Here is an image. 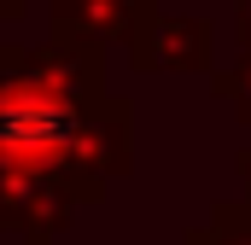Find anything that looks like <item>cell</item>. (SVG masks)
Masks as SVG:
<instances>
[{"instance_id":"6da1fadb","label":"cell","mask_w":251,"mask_h":245,"mask_svg":"<svg viewBox=\"0 0 251 245\" xmlns=\"http://www.w3.org/2000/svg\"><path fill=\"white\" fill-rule=\"evenodd\" d=\"M123 175H134V99L111 94L105 47L0 41V228L18 245H59Z\"/></svg>"},{"instance_id":"7a4b0ae2","label":"cell","mask_w":251,"mask_h":245,"mask_svg":"<svg viewBox=\"0 0 251 245\" xmlns=\"http://www.w3.org/2000/svg\"><path fill=\"white\" fill-rule=\"evenodd\" d=\"M123 53L140 76H210L216 70V24L193 12H164L158 0H140L123 35Z\"/></svg>"},{"instance_id":"3957f363","label":"cell","mask_w":251,"mask_h":245,"mask_svg":"<svg viewBox=\"0 0 251 245\" xmlns=\"http://www.w3.org/2000/svg\"><path fill=\"white\" fill-rule=\"evenodd\" d=\"M140 0H47V24L53 35H76V41H100V47H123L128 24H134Z\"/></svg>"},{"instance_id":"277c9868","label":"cell","mask_w":251,"mask_h":245,"mask_svg":"<svg viewBox=\"0 0 251 245\" xmlns=\"http://www.w3.org/2000/svg\"><path fill=\"white\" fill-rule=\"evenodd\" d=\"M181 245H251V198H216L204 222H193Z\"/></svg>"},{"instance_id":"5b68a950","label":"cell","mask_w":251,"mask_h":245,"mask_svg":"<svg viewBox=\"0 0 251 245\" xmlns=\"http://www.w3.org/2000/svg\"><path fill=\"white\" fill-rule=\"evenodd\" d=\"M210 99L228 105V111L251 128V47L228 64V70H210Z\"/></svg>"},{"instance_id":"8992f818","label":"cell","mask_w":251,"mask_h":245,"mask_svg":"<svg viewBox=\"0 0 251 245\" xmlns=\"http://www.w3.org/2000/svg\"><path fill=\"white\" fill-rule=\"evenodd\" d=\"M234 35L240 47H251V0H234Z\"/></svg>"},{"instance_id":"52a82bcc","label":"cell","mask_w":251,"mask_h":245,"mask_svg":"<svg viewBox=\"0 0 251 245\" xmlns=\"http://www.w3.org/2000/svg\"><path fill=\"white\" fill-rule=\"evenodd\" d=\"M24 12H29V0H0V24H24Z\"/></svg>"},{"instance_id":"ba28073f","label":"cell","mask_w":251,"mask_h":245,"mask_svg":"<svg viewBox=\"0 0 251 245\" xmlns=\"http://www.w3.org/2000/svg\"><path fill=\"white\" fill-rule=\"evenodd\" d=\"M234 170H240V181H246V198H251V146L240 152V158H234Z\"/></svg>"},{"instance_id":"9c48e42d","label":"cell","mask_w":251,"mask_h":245,"mask_svg":"<svg viewBox=\"0 0 251 245\" xmlns=\"http://www.w3.org/2000/svg\"><path fill=\"white\" fill-rule=\"evenodd\" d=\"M0 234H6V228H0Z\"/></svg>"}]
</instances>
